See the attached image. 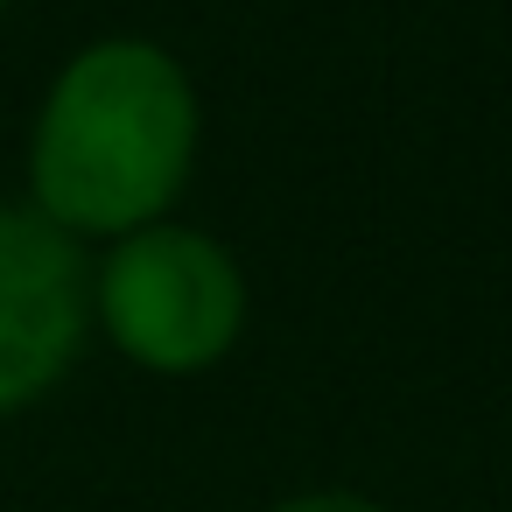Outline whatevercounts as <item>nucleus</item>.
<instances>
[{"label":"nucleus","mask_w":512,"mask_h":512,"mask_svg":"<svg viewBox=\"0 0 512 512\" xmlns=\"http://www.w3.org/2000/svg\"><path fill=\"white\" fill-rule=\"evenodd\" d=\"M197 162V92L190 71L141 36L92 43L64 64L29 141L36 211L78 232L155 225Z\"/></svg>","instance_id":"1"},{"label":"nucleus","mask_w":512,"mask_h":512,"mask_svg":"<svg viewBox=\"0 0 512 512\" xmlns=\"http://www.w3.org/2000/svg\"><path fill=\"white\" fill-rule=\"evenodd\" d=\"M106 337L148 372H204L246 330V281L232 253L190 225H141L99 267Z\"/></svg>","instance_id":"2"},{"label":"nucleus","mask_w":512,"mask_h":512,"mask_svg":"<svg viewBox=\"0 0 512 512\" xmlns=\"http://www.w3.org/2000/svg\"><path fill=\"white\" fill-rule=\"evenodd\" d=\"M85 316L92 274L78 239L43 211L0 204V414L43 400L71 372Z\"/></svg>","instance_id":"3"},{"label":"nucleus","mask_w":512,"mask_h":512,"mask_svg":"<svg viewBox=\"0 0 512 512\" xmlns=\"http://www.w3.org/2000/svg\"><path fill=\"white\" fill-rule=\"evenodd\" d=\"M267 512H386V505H372L358 491H295V498H281Z\"/></svg>","instance_id":"4"},{"label":"nucleus","mask_w":512,"mask_h":512,"mask_svg":"<svg viewBox=\"0 0 512 512\" xmlns=\"http://www.w3.org/2000/svg\"><path fill=\"white\" fill-rule=\"evenodd\" d=\"M0 8H8V0H0Z\"/></svg>","instance_id":"5"}]
</instances>
